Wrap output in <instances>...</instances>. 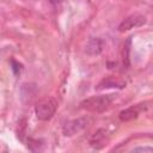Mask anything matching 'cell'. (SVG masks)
I'll return each mask as SVG.
<instances>
[{
  "label": "cell",
  "mask_w": 153,
  "mask_h": 153,
  "mask_svg": "<svg viewBox=\"0 0 153 153\" xmlns=\"http://www.w3.org/2000/svg\"><path fill=\"white\" fill-rule=\"evenodd\" d=\"M126 86V82L118 80V79H115L112 76L110 78H106V79H103L98 86H97V90H103V88H110V87H116V88H123Z\"/></svg>",
  "instance_id": "obj_7"
},
{
  "label": "cell",
  "mask_w": 153,
  "mask_h": 153,
  "mask_svg": "<svg viewBox=\"0 0 153 153\" xmlns=\"http://www.w3.org/2000/svg\"><path fill=\"white\" fill-rule=\"evenodd\" d=\"M56 109H57V102L54 98L51 97L43 98L35 105V114L38 120L49 121L55 115Z\"/></svg>",
  "instance_id": "obj_2"
},
{
  "label": "cell",
  "mask_w": 153,
  "mask_h": 153,
  "mask_svg": "<svg viewBox=\"0 0 153 153\" xmlns=\"http://www.w3.org/2000/svg\"><path fill=\"white\" fill-rule=\"evenodd\" d=\"M116 94H99V96H92L90 98L84 99L80 103V106L87 111L92 112H102L106 110L111 103L114 102Z\"/></svg>",
  "instance_id": "obj_1"
},
{
  "label": "cell",
  "mask_w": 153,
  "mask_h": 153,
  "mask_svg": "<svg viewBox=\"0 0 153 153\" xmlns=\"http://www.w3.org/2000/svg\"><path fill=\"white\" fill-rule=\"evenodd\" d=\"M131 152H147V153H152L153 148L152 147H136V148H133Z\"/></svg>",
  "instance_id": "obj_12"
},
{
  "label": "cell",
  "mask_w": 153,
  "mask_h": 153,
  "mask_svg": "<svg viewBox=\"0 0 153 153\" xmlns=\"http://www.w3.org/2000/svg\"><path fill=\"white\" fill-rule=\"evenodd\" d=\"M129 47H130V38L127 39V42L124 43L123 47V65L126 66V68H129L130 62H129Z\"/></svg>",
  "instance_id": "obj_9"
},
{
  "label": "cell",
  "mask_w": 153,
  "mask_h": 153,
  "mask_svg": "<svg viewBox=\"0 0 153 153\" xmlns=\"http://www.w3.org/2000/svg\"><path fill=\"white\" fill-rule=\"evenodd\" d=\"M88 120L86 117H79L71 121H67L62 127V133L65 136H73L78 133H80L82 129L86 128Z\"/></svg>",
  "instance_id": "obj_3"
},
{
  "label": "cell",
  "mask_w": 153,
  "mask_h": 153,
  "mask_svg": "<svg viewBox=\"0 0 153 153\" xmlns=\"http://www.w3.org/2000/svg\"><path fill=\"white\" fill-rule=\"evenodd\" d=\"M145 23H146V17H145L143 14L134 13V14H130L129 17L124 18V19L120 23L118 30H120V32H124V31L131 30V29H134V27L142 26Z\"/></svg>",
  "instance_id": "obj_4"
},
{
  "label": "cell",
  "mask_w": 153,
  "mask_h": 153,
  "mask_svg": "<svg viewBox=\"0 0 153 153\" xmlns=\"http://www.w3.org/2000/svg\"><path fill=\"white\" fill-rule=\"evenodd\" d=\"M11 69L13 71V73L16 74V75H19L22 72H23V65L19 62V61H17V60H14V59H11Z\"/></svg>",
  "instance_id": "obj_11"
},
{
  "label": "cell",
  "mask_w": 153,
  "mask_h": 153,
  "mask_svg": "<svg viewBox=\"0 0 153 153\" xmlns=\"http://www.w3.org/2000/svg\"><path fill=\"white\" fill-rule=\"evenodd\" d=\"M41 141L39 140H35V139H31V137H29L27 139V143H26V146H27V148L29 149H31V151H33V152H36V151H41L42 149V145L43 143H39Z\"/></svg>",
  "instance_id": "obj_10"
},
{
  "label": "cell",
  "mask_w": 153,
  "mask_h": 153,
  "mask_svg": "<svg viewBox=\"0 0 153 153\" xmlns=\"http://www.w3.org/2000/svg\"><path fill=\"white\" fill-rule=\"evenodd\" d=\"M49 1H50V4H51V5H59L62 0H49Z\"/></svg>",
  "instance_id": "obj_13"
},
{
  "label": "cell",
  "mask_w": 153,
  "mask_h": 153,
  "mask_svg": "<svg viewBox=\"0 0 153 153\" xmlns=\"http://www.w3.org/2000/svg\"><path fill=\"white\" fill-rule=\"evenodd\" d=\"M105 48V41L100 37H91L85 47V53L91 56H96L103 53Z\"/></svg>",
  "instance_id": "obj_5"
},
{
  "label": "cell",
  "mask_w": 153,
  "mask_h": 153,
  "mask_svg": "<svg viewBox=\"0 0 153 153\" xmlns=\"http://www.w3.org/2000/svg\"><path fill=\"white\" fill-rule=\"evenodd\" d=\"M139 116V111L136 108L131 106V108H128V109H124L120 112L118 115V118L122 121V122H128V121H131V120H135L136 117Z\"/></svg>",
  "instance_id": "obj_8"
},
{
  "label": "cell",
  "mask_w": 153,
  "mask_h": 153,
  "mask_svg": "<svg viewBox=\"0 0 153 153\" xmlns=\"http://www.w3.org/2000/svg\"><path fill=\"white\" fill-rule=\"evenodd\" d=\"M105 140H106V130L100 128L96 130L90 137V145L96 149H100L105 145Z\"/></svg>",
  "instance_id": "obj_6"
}]
</instances>
